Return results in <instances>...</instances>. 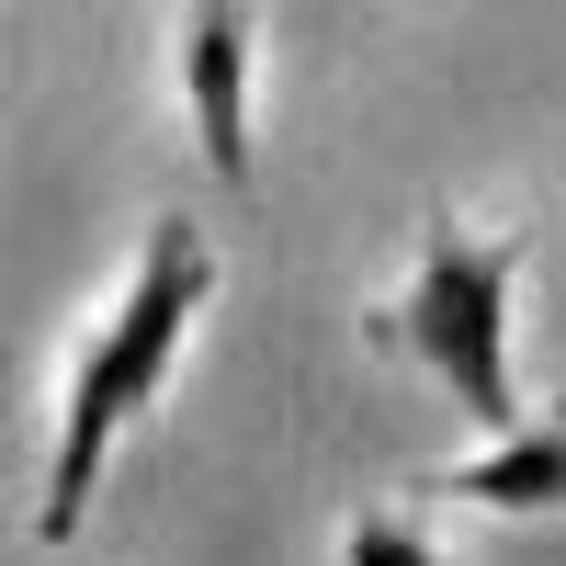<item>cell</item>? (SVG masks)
<instances>
[{"instance_id":"1","label":"cell","mask_w":566,"mask_h":566,"mask_svg":"<svg viewBox=\"0 0 566 566\" xmlns=\"http://www.w3.org/2000/svg\"><path fill=\"white\" fill-rule=\"evenodd\" d=\"M216 295V239L193 216H148V239H136V272L114 283V306L91 317V340L57 386V442H45V499H34V544H69L91 522V488H103L114 442L136 419L159 408L181 340H193V317Z\"/></svg>"},{"instance_id":"3","label":"cell","mask_w":566,"mask_h":566,"mask_svg":"<svg viewBox=\"0 0 566 566\" xmlns=\"http://www.w3.org/2000/svg\"><path fill=\"white\" fill-rule=\"evenodd\" d=\"M181 114L227 193H250V0H181Z\"/></svg>"},{"instance_id":"5","label":"cell","mask_w":566,"mask_h":566,"mask_svg":"<svg viewBox=\"0 0 566 566\" xmlns=\"http://www.w3.org/2000/svg\"><path fill=\"white\" fill-rule=\"evenodd\" d=\"M340 566H453L419 522H397V510H363V522L340 533Z\"/></svg>"},{"instance_id":"4","label":"cell","mask_w":566,"mask_h":566,"mask_svg":"<svg viewBox=\"0 0 566 566\" xmlns=\"http://www.w3.org/2000/svg\"><path fill=\"white\" fill-rule=\"evenodd\" d=\"M419 499H464V510H499V522L566 510V408H533L522 431H499V442H476L464 464L419 476Z\"/></svg>"},{"instance_id":"2","label":"cell","mask_w":566,"mask_h":566,"mask_svg":"<svg viewBox=\"0 0 566 566\" xmlns=\"http://www.w3.org/2000/svg\"><path fill=\"white\" fill-rule=\"evenodd\" d=\"M510 295H522V227H419V261L386 306H374V352H408L431 386L476 419V431H522V374H510Z\"/></svg>"}]
</instances>
